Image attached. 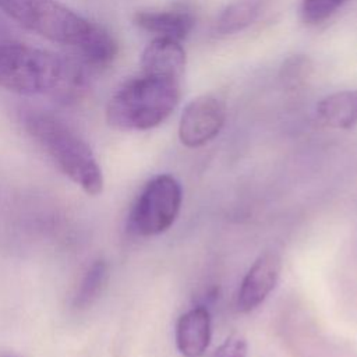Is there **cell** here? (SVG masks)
Returning a JSON list of instances; mask_svg holds the SVG:
<instances>
[{
  "label": "cell",
  "instance_id": "obj_6",
  "mask_svg": "<svg viewBox=\"0 0 357 357\" xmlns=\"http://www.w3.org/2000/svg\"><path fill=\"white\" fill-rule=\"evenodd\" d=\"M226 120L225 102L212 93L194 98L183 110L178 138L188 148H198L213 139Z\"/></svg>",
  "mask_w": 357,
  "mask_h": 357
},
{
  "label": "cell",
  "instance_id": "obj_9",
  "mask_svg": "<svg viewBox=\"0 0 357 357\" xmlns=\"http://www.w3.org/2000/svg\"><path fill=\"white\" fill-rule=\"evenodd\" d=\"M144 73L181 79L185 68V52L180 42L169 38H155L141 56Z\"/></svg>",
  "mask_w": 357,
  "mask_h": 357
},
{
  "label": "cell",
  "instance_id": "obj_15",
  "mask_svg": "<svg viewBox=\"0 0 357 357\" xmlns=\"http://www.w3.org/2000/svg\"><path fill=\"white\" fill-rule=\"evenodd\" d=\"M346 0H303L301 15L308 24H318L329 18Z\"/></svg>",
  "mask_w": 357,
  "mask_h": 357
},
{
  "label": "cell",
  "instance_id": "obj_13",
  "mask_svg": "<svg viewBox=\"0 0 357 357\" xmlns=\"http://www.w3.org/2000/svg\"><path fill=\"white\" fill-rule=\"evenodd\" d=\"M109 279V266L106 261L98 259L86 271L85 276L81 280V284L74 297V307L81 310L91 305L102 293L106 282Z\"/></svg>",
  "mask_w": 357,
  "mask_h": 357
},
{
  "label": "cell",
  "instance_id": "obj_12",
  "mask_svg": "<svg viewBox=\"0 0 357 357\" xmlns=\"http://www.w3.org/2000/svg\"><path fill=\"white\" fill-rule=\"evenodd\" d=\"M259 0H237L229 4L218 17L213 32L216 35H233L254 22L259 14Z\"/></svg>",
  "mask_w": 357,
  "mask_h": 357
},
{
  "label": "cell",
  "instance_id": "obj_2",
  "mask_svg": "<svg viewBox=\"0 0 357 357\" xmlns=\"http://www.w3.org/2000/svg\"><path fill=\"white\" fill-rule=\"evenodd\" d=\"M85 86V74L73 60L29 45L0 43V88L70 102Z\"/></svg>",
  "mask_w": 357,
  "mask_h": 357
},
{
  "label": "cell",
  "instance_id": "obj_1",
  "mask_svg": "<svg viewBox=\"0 0 357 357\" xmlns=\"http://www.w3.org/2000/svg\"><path fill=\"white\" fill-rule=\"evenodd\" d=\"M0 8L24 28L71 49L96 67L109 66L117 54V42L106 28L57 0H0Z\"/></svg>",
  "mask_w": 357,
  "mask_h": 357
},
{
  "label": "cell",
  "instance_id": "obj_4",
  "mask_svg": "<svg viewBox=\"0 0 357 357\" xmlns=\"http://www.w3.org/2000/svg\"><path fill=\"white\" fill-rule=\"evenodd\" d=\"M24 126L60 170L85 192L96 195L102 191V170L89 145L63 120L46 112L29 110L24 116Z\"/></svg>",
  "mask_w": 357,
  "mask_h": 357
},
{
  "label": "cell",
  "instance_id": "obj_7",
  "mask_svg": "<svg viewBox=\"0 0 357 357\" xmlns=\"http://www.w3.org/2000/svg\"><path fill=\"white\" fill-rule=\"evenodd\" d=\"M280 271L282 261L276 252L261 254L240 283L236 301L237 310L250 312L261 305L278 284Z\"/></svg>",
  "mask_w": 357,
  "mask_h": 357
},
{
  "label": "cell",
  "instance_id": "obj_3",
  "mask_svg": "<svg viewBox=\"0 0 357 357\" xmlns=\"http://www.w3.org/2000/svg\"><path fill=\"white\" fill-rule=\"evenodd\" d=\"M178 100L180 79L142 71L112 95L106 119L119 130H149L163 123Z\"/></svg>",
  "mask_w": 357,
  "mask_h": 357
},
{
  "label": "cell",
  "instance_id": "obj_11",
  "mask_svg": "<svg viewBox=\"0 0 357 357\" xmlns=\"http://www.w3.org/2000/svg\"><path fill=\"white\" fill-rule=\"evenodd\" d=\"M322 123L335 128L357 126V89L339 91L325 96L317 106Z\"/></svg>",
  "mask_w": 357,
  "mask_h": 357
},
{
  "label": "cell",
  "instance_id": "obj_14",
  "mask_svg": "<svg viewBox=\"0 0 357 357\" xmlns=\"http://www.w3.org/2000/svg\"><path fill=\"white\" fill-rule=\"evenodd\" d=\"M312 74V63L304 54L289 57L280 67V81L287 89L303 86Z\"/></svg>",
  "mask_w": 357,
  "mask_h": 357
},
{
  "label": "cell",
  "instance_id": "obj_5",
  "mask_svg": "<svg viewBox=\"0 0 357 357\" xmlns=\"http://www.w3.org/2000/svg\"><path fill=\"white\" fill-rule=\"evenodd\" d=\"M183 201L180 183L170 174L151 178L130 213V229L144 237L166 231L176 220Z\"/></svg>",
  "mask_w": 357,
  "mask_h": 357
},
{
  "label": "cell",
  "instance_id": "obj_8",
  "mask_svg": "<svg viewBox=\"0 0 357 357\" xmlns=\"http://www.w3.org/2000/svg\"><path fill=\"white\" fill-rule=\"evenodd\" d=\"M211 343V314L194 307L181 314L176 324V346L184 357H202Z\"/></svg>",
  "mask_w": 357,
  "mask_h": 357
},
{
  "label": "cell",
  "instance_id": "obj_16",
  "mask_svg": "<svg viewBox=\"0 0 357 357\" xmlns=\"http://www.w3.org/2000/svg\"><path fill=\"white\" fill-rule=\"evenodd\" d=\"M248 346L243 336L231 335L229 336L211 357H247Z\"/></svg>",
  "mask_w": 357,
  "mask_h": 357
},
{
  "label": "cell",
  "instance_id": "obj_10",
  "mask_svg": "<svg viewBox=\"0 0 357 357\" xmlns=\"http://www.w3.org/2000/svg\"><path fill=\"white\" fill-rule=\"evenodd\" d=\"M134 22L144 31L156 35V38H169L180 42L194 26V17L183 10L139 11Z\"/></svg>",
  "mask_w": 357,
  "mask_h": 357
}]
</instances>
